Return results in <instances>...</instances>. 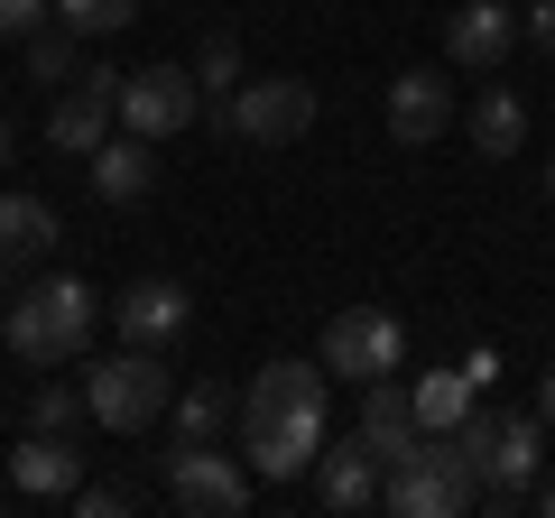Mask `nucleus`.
I'll list each match as a JSON object with an SVG mask.
<instances>
[{
    "label": "nucleus",
    "mask_w": 555,
    "mask_h": 518,
    "mask_svg": "<svg viewBox=\"0 0 555 518\" xmlns=\"http://www.w3.org/2000/svg\"><path fill=\"white\" fill-rule=\"evenodd\" d=\"M112 120H120V75L112 65H83V75L47 102V148H56V158H93V148L112 140Z\"/></svg>",
    "instance_id": "9"
},
{
    "label": "nucleus",
    "mask_w": 555,
    "mask_h": 518,
    "mask_svg": "<svg viewBox=\"0 0 555 518\" xmlns=\"http://www.w3.org/2000/svg\"><path fill=\"white\" fill-rule=\"evenodd\" d=\"M75 509L83 518H120L130 509V481H75Z\"/></svg>",
    "instance_id": "26"
},
{
    "label": "nucleus",
    "mask_w": 555,
    "mask_h": 518,
    "mask_svg": "<svg viewBox=\"0 0 555 518\" xmlns=\"http://www.w3.org/2000/svg\"><path fill=\"white\" fill-rule=\"evenodd\" d=\"M473 500H481V472H473L444 436H426L408 463L379 472V509H398V518H463Z\"/></svg>",
    "instance_id": "4"
},
{
    "label": "nucleus",
    "mask_w": 555,
    "mask_h": 518,
    "mask_svg": "<svg viewBox=\"0 0 555 518\" xmlns=\"http://www.w3.org/2000/svg\"><path fill=\"white\" fill-rule=\"evenodd\" d=\"M93 324H102V297L83 279H38V287H20V306L0 315V334H10V352L20 361H38V371H56V361H75L83 342H93Z\"/></svg>",
    "instance_id": "2"
},
{
    "label": "nucleus",
    "mask_w": 555,
    "mask_h": 518,
    "mask_svg": "<svg viewBox=\"0 0 555 518\" xmlns=\"http://www.w3.org/2000/svg\"><path fill=\"white\" fill-rule=\"evenodd\" d=\"M56 20L75 28V38H112V28L139 20V0H56Z\"/></svg>",
    "instance_id": "25"
},
{
    "label": "nucleus",
    "mask_w": 555,
    "mask_h": 518,
    "mask_svg": "<svg viewBox=\"0 0 555 518\" xmlns=\"http://www.w3.org/2000/svg\"><path fill=\"white\" fill-rule=\"evenodd\" d=\"M518 47V10L509 0H463L454 20H444V56L463 65V75H500Z\"/></svg>",
    "instance_id": "14"
},
{
    "label": "nucleus",
    "mask_w": 555,
    "mask_h": 518,
    "mask_svg": "<svg viewBox=\"0 0 555 518\" xmlns=\"http://www.w3.org/2000/svg\"><path fill=\"white\" fill-rule=\"evenodd\" d=\"M444 130H454V83L426 75V65L389 75V140H398V148H436Z\"/></svg>",
    "instance_id": "12"
},
{
    "label": "nucleus",
    "mask_w": 555,
    "mask_h": 518,
    "mask_svg": "<svg viewBox=\"0 0 555 518\" xmlns=\"http://www.w3.org/2000/svg\"><path fill=\"white\" fill-rule=\"evenodd\" d=\"M537 463H546V417H500V436H491V463H481V500L491 509H528V491H537Z\"/></svg>",
    "instance_id": "10"
},
{
    "label": "nucleus",
    "mask_w": 555,
    "mask_h": 518,
    "mask_svg": "<svg viewBox=\"0 0 555 518\" xmlns=\"http://www.w3.org/2000/svg\"><path fill=\"white\" fill-rule=\"evenodd\" d=\"M537 417H546V426H555V371H546V379H537Z\"/></svg>",
    "instance_id": "29"
},
{
    "label": "nucleus",
    "mask_w": 555,
    "mask_h": 518,
    "mask_svg": "<svg viewBox=\"0 0 555 518\" xmlns=\"http://www.w3.org/2000/svg\"><path fill=\"white\" fill-rule=\"evenodd\" d=\"M361 444H371L379 454V472H389V463H408L416 444H426V426H416V399H408V379H361V426H352Z\"/></svg>",
    "instance_id": "13"
},
{
    "label": "nucleus",
    "mask_w": 555,
    "mask_h": 518,
    "mask_svg": "<svg viewBox=\"0 0 555 518\" xmlns=\"http://www.w3.org/2000/svg\"><path fill=\"white\" fill-rule=\"evenodd\" d=\"M315 361H324V379H389V371H408V324L389 306H343L324 324Z\"/></svg>",
    "instance_id": "6"
},
{
    "label": "nucleus",
    "mask_w": 555,
    "mask_h": 518,
    "mask_svg": "<svg viewBox=\"0 0 555 518\" xmlns=\"http://www.w3.org/2000/svg\"><path fill=\"white\" fill-rule=\"evenodd\" d=\"M167 500L195 509V518H241L259 500V472L232 463L222 444H177V454H167Z\"/></svg>",
    "instance_id": "7"
},
{
    "label": "nucleus",
    "mask_w": 555,
    "mask_h": 518,
    "mask_svg": "<svg viewBox=\"0 0 555 518\" xmlns=\"http://www.w3.org/2000/svg\"><path fill=\"white\" fill-rule=\"evenodd\" d=\"M0 167H10V112H0Z\"/></svg>",
    "instance_id": "31"
},
{
    "label": "nucleus",
    "mask_w": 555,
    "mask_h": 518,
    "mask_svg": "<svg viewBox=\"0 0 555 518\" xmlns=\"http://www.w3.org/2000/svg\"><path fill=\"white\" fill-rule=\"evenodd\" d=\"M408 399H416V426H426V436H444V426H463V407H473L481 389L463 379V361H454V371H426Z\"/></svg>",
    "instance_id": "21"
},
{
    "label": "nucleus",
    "mask_w": 555,
    "mask_h": 518,
    "mask_svg": "<svg viewBox=\"0 0 555 518\" xmlns=\"http://www.w3.org/2000/svg\"><path fill=\"white\" fill-rule=\"evenodd\" d=\"M56 20V0H0V38H38Z\"/></svg>",
    "instance_id": "27"
},
{
    "label": "nucleus",
    "mask_w": 555,
    "mask_h": 518,
    "mask_svg": "<svg viewBox=\"0 0 555 518\" xmlns=\"http://www.w3.org/2000/svg\"><path fill=\"white\" fill-rule=\"evenodd\" d=\"M324 436H334V379H324V361H269L241 389V463L259 481L315 472Z\"/></svg>",
    "instance_id": "1"
},
{
    "label": "nucleus",
    "mask_w": 555,
    "mask_h": 518,
    "mask_svg": "<svg viewBox=\"0 0 555 518\" xmlns=\"http://www.w3.org/2000/svg\"><path fill=\"white\" fill-rule=\"evenodd\" d=\"M56 204L47 195H0V269H20V259H47L56 250Z\"/></svg>",
    "instance_id": "19"
},
{
    "label": "nucleus",
    "mask_w": 555,
    "mask_h": 518,
    "mask_svg": "<svg viewBox=\"0 0 555 518\" xmlns=\"http://www.w3.org/2000/svg\"><path fill=\"white\" fill-rule=\"evenodd\" d=\"M195 112H204L195 65H139V75H120V130H139V140H177V130H195Z\"/></svg>",
    "instance_id": "8"
},
{
    "label": "nucleus",
    "mask_w": 555,
    "mask_h": 518,
    "mask_svg": "<svg viewBox=\"0 0 555 518\" xmlns=\"http://www.w3.org/2000/svg\"><path fill=\"white\" fill-rule=\"evenodd\" d=\"M546 204H555V158H546Z\"/></svg>",
    "instance_id": "32"
},
{
    "label": "nucleus",
    "mask_w": 555,
    "mask_h": 518,
    "mask_svg": "<svg viewBox=\"0 0 555 518\" xmlns=\"http://www.w3.org/2000/svg\"><path fill=\"white\" fill-rule=\"evenodd\" d=\"M83 417H93V399H83V379H47L38 399H28V426H38V436H75Z\"/></svg>",
    "instance_id": "23"
},
{
    "label": "nucleus",
    "mask_w": 555,
    "mask_h": 518,
    "mask_svg": "<svg viewBox=\"0 0 555 518\" xmlns=\"http://www.w3.org/2000/svg\"><path fill=\"white\" fill-rule=\"evenodd\" d=\"M167 417H177V444H222V426H241V399L214 389V379H195V389L167 399Z\"/></svg>",
    "instance_id": "20"
},
{
    "label": "nucleus",
    "mask_w": 555,
    "mask_h": 518,
    "mask_svg": "<svg viewBox=\"0 0 555 518\" xmlns=\"http://www.w3.org/2000/svg\"><path fill=\"white\" fill-rule=\"evenodd\" d=\"M195 83H204V102L241 83V38H232V28H214V38L195 47Z\"/></svg>",
    "instance_id": "24"
},
{
    "label": "nucleus",
    "mask_w": 555,
    "mask_h": 518,
    "mask_svg": "<svg viewBox=\"0 0 555 518\" xmlns=\"http://www.w3.org/2000/svg\"><path fill=\"white\" fill-rule=\"evenodd\" d=\"M315 500L324 509H379V454L361 436H324V454H315Z\"/></svg>",
    "instance_id": "15"
},
{
    "label": "nucleus",
    "mask_w": 555,
    "mask_h": 518,
    "mask_svg": "<svg viewBox=\"0 0 555 518\" xmlns=\"http://www.w3.org/2000/svg\"><path fill=\"white\" fill-rule=\"evenodd\" d=\"M20 47H28V83H75L83 75V38L65 20H47L38 38H20Z\"/></svg>",
    "instance_id": "22"
},
{
    "label": "nucleus",
    "mask_w": 555,
    "mask_h": 518,
    "mask_svg": "<svg viewBox=\"0 0 555 518\" xmlns=\"http://www.w3.org/2000/svg\"><path fill=\"white\" fill-rule=\"evenodd\" d=\"M518 38H528L537 56H555V0H528V10H518Z\"/></svg>",
    "instance_id": "28"
},
{
    "label": "nucleus",
    "mask_w": 555,
    "mask_h": 518,
    "mask_svg": "<svg viewBox=\"0 0 555 518\" xmlns=\"http://www.w3.org/2000/svg\"><path fill=\"white\" fill-rule=\"evenodd\" d=\"M102 315L120 324V342H149V352H167V342L195 324V297H185L177 279H130L112 306H102Z\"/></svg>",
    "instance_id": "11"
},
{
    "label": "nucleus",
    "mask_w": 555,
    "mask_h": 518,
    "mask_svg": "<svg viewBox=\"0 0 555 518\" xmlns=\"http://www.w3.org/2000/svg\"><path fill=\"white\" fill-rule=\"evenodd\" d=\"M222 130L241 148H297L315 130V83L306 75H259V83H232L222 93Z\"/></svg>",
    "instance_id": "5"
},
{
    "label": "nucleus",
    "mask_w": 555,
    "mask_h": 518,
    "mask_svg": "<svg viewBox=\"0 0 555 518\" xmlns=\"http://www.w3.org/2000/svg\"><path fill=\"white\" fill-rule=\"evenodd\" d=\"M83 177H93L102 204H139L149 185H158V158H149V140H139V130H112V140L83 158Z\"/></svg>",
    "instance_id": "17"
},
{
    "label": "nucleus",
    "mask_w": 555,
    "mask_h": 518,
    "mask_svg": "<svg viewBox=\"0 0 555 518\" xmlns=\"http://www.w3.org/2000/svg\"><path fill=\"white\" fill-rule=\"evenodd\" d=\"M83 399H93V426H112V436H149V426L167 417V399H177V379H167V361L149 352V342H120L112 361L83 371Z\"/></svg>",
    "instance_id": "3"
},
{
    "label": "nucleus",
    "mask_w": 555,
    "mask_h": 518,
    "mask_svg": "<svg viewBox=\"0 0 555 518\" xmlns=\"http://www.w3.org/2000/svg\"><path fill=\"white\" fill-rule=\"evenodd\" d=\"M528 509H546V518H555V481H546V491H528Z\"/></svg>",
    "instance_id": "30"
},
{
    "label": "nucleus",
    "mask_w": 555,
    "mask_h": 518,
    "mask_svg": "<svg viewBox=\"0 0 555 518\" xmlns=\"http://www.w3.org/2000/svg\"><path fill=\"white\" fill-rule=\"evenodd\" d=\"M75 481H83L75 436H38V426H28V444L10 454V491H28V500H75Z\"/></svg>",
    "instance_id": "16"
},
{
    "label": "nucleus",
    "mask_w": 555,
    "mask_h": 518,
    "mask_svg": "<svg viewBox=\"0 0 555 518\" xmlns=\"http://www.w3.org/2000/svg\"><path fill=\"white\" fill-rule=\"evenodd\" d=\"M463 140H473L481 158H518V148H528V102H518L509 83H481V102L463 112Z\"/></svg>",
    "instance_id": "18"
}]
</instances>
